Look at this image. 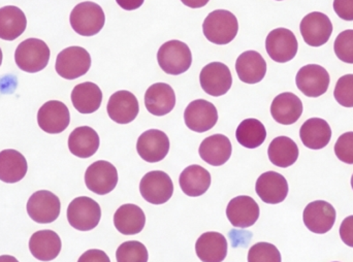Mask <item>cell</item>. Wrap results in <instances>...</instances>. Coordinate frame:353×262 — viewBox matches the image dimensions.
<instances>
[{"instance_id": "46", "label": "cell", "mask_w": 353, "mask_h": 262, "mask_svg": "<svg viewBox=\"0 0 353 262\" xmlns=\"http://www.w3.org/2000/svg\"><path fill=\"white\" fill-rule=\"evenodd\" d=\"M0 262H19L18 259H14V256L10 255H2L0 256Z\"/></svg>"}, {"instance_id": "11", "label": "cell", "mask_w": 353, "mask_h": 262, "mask_svg": "<svg viewBox=\"0 0 353 262\" xmlns=\"http://www.w3.org/2000/svg\"><path fill=\"white\" fill-rule=\"evenodd\" d=\"M199 83L207 94L214 97H222L232 88V72L225 64L212 62L201 70Z\"/></svg>"}, {"instance_id": "19", "label": "cell", "mask_w": 353, "mask_h": 262, "mask_svg": "<svg viewBox=\"0 0 353 262\" xmlns=\"http://www.w3.org/2000/svg\"><path fill=\"white\" fill-rule=\"evenodd\" d=\"M108 115L118 124H128L138 117L139 101L134 93L120 90L114 93L107 105Z\"/></svg>"}, {"instance_id": "1", "label": "cell", "mask_w": 353, "mask_h": 262, "mask_svg": "<svg viewBox=\"0 0 353 262\" xmlns=\"http://www.w3.org/2000/svg\"><path fill=\"white\" fill-rule=\"evenodd\" d=\"M203 31L205 39L211 43L228 45L238 34V19L230 10H214L203 21Z\"/></svg>"}, {"instance_id": "26", "label": "cell", "mask_w": 353, "mask_h": 262, "mask_svg": "<svg viewBox=\"0 0 353 262\" xmlns=\"http://www.w3.org/2000/svg\"><path fill=\"white\" fill-rule=\"evenodd\" d=\"M228 241L219 232H205L197 239L195 252L203 262H222L228 255Z\"/></svg>"}, {"instance_id": "34", "label": "cell", "mask_w": 353, "mask_h": 262, "mask_svg": "<svg viewBox=\"0 0 353 262\" xmlns=\"http://www.w3.org/2000/svg\"><path fill=\"white\" fill-rule=\"evenodd\" d=\"M299 147L288 137H278L270 143L268 149L270 161L278 168H286L296 163L299 158Z\"/></svg>"}, {"instance_id": "47", "label": "cell", "mask_w": 353, "mask_h": 262, "mask_svg": "<svg viewBox=\"0 0 353 262\" xmlns=\"http://www.w3.org/2000/svg\"><path fill=\"white\" fill-rule=\"evenodd\" d=\"M2 57H3V56H2L1 49H0V66H1L2 63Z\"/></svg>"}, {"instance_id": "22", "label": "cell", "mask_w": 353, "mask_h": 262, "mask_svg": "<svg viewBox=\"0 0 353 262\" xmlns=\"http://www.w3.org/2000/svg\"><path fill=\"white\" fill-rule=\"evenodd\" d=\"M61 248V239L53 230H39L34 232L29 240L31 254L41 261H51L57 259Z\"/></svg>"}, {"instance_id": "3", "label": "cell", "mask_w": 353, "mask_h": 262, "mask_svg": "<svg viewBox=\"0 0 353 262\" xmlns=\"http://www.w3.org/2000/svg\"><path fill=\"white\" fill-rule=\"evenodd\" d=\"M50 55L49 47L45 41L39 39H28L17 48L14 60L21 70L35 74L47 68Z\"/></svg>"}, {"instance_id": "38", "label": "cell", "mask_w": 353, "mask_h": 262, "mask_svg": "<svg viewBox=\"0 0 353 262\" xmlns=\"http://www.w3.org/2000/svg\"><path fill=\"white\" fill-rule=\"evenodd\" d=\"M336 56L345 63L353 64V30L343 31L334 43Z\"/></svg>"}, {"instance_id": "13", "label": "cell", "mask_w": 353, "mask_h": 262, "mask_svg": "<svg viewBox=\"0 0 353 262\" xmlns=\"http://www.w3.org/2000/svg\"><path fill=\"white\" fill-rule=\"evenodd\" d=\"M300 30L307 45L311 47H321L329 41L333 33V24L327 14L313 12L303 19Z\"/></svg>"}, {"instance_id": "20", "label": "cell", "mask_w": 353, "mask_h": 262, "mask_svg": "<svg viewBox=\"0 0 353 262\" xmlns=\"http://www.w3.org/2000/svg\"><path fill=\"white\" fill-rule=\"evenodd\" d=\"M255 191L263 203L277 205L288 197V183L279 172H263L257 179Z\"/></svg>"}, {"instance_id": "31", "label": "cell", "mask_w": 353, "mask_h": 262, "mask_svg": "<svg viewBox=\"0 0 353 262\" xmlns=\"http://www.w3.org/2000/svg\"><path fill=\"white\" fill-rule=\"evenodd\" d=\"M27 170L26 158L20 152L12 149L0 152V181L14 184L26 176Z\"/></svg>"}, {"instance_id": "49", "label": "cell", "mask_w": 353, "mask_h": 262, "mask_svg": "<svg viewBox=\"0 0 353 262\" xmlns=\"http://www.w3.org/2000/svg\"><path fill=\"white\" fill-rule=\"evenodd\" d=\"M278 1H281V0H278Z\"/></svg>"}, {"instance_id": "9", "label": "cell", "mask_w": 353, "mask_h": 262, "mask_svg": "<svg viewBox=\"0 0 353 262\" xmlns=\"http://www.w3.org/2000/svg\"><path fill=\"white\" fill-rule=\"evenodd\" d=\"M117 183V168L105 160L95 161L85 172V184L95 194H109L116 188Z\"/></svg>"}, {"instance_id": "29", "label": "cell", "mask_w": 353, "mask_h": 262, "mask_svg": "<svg viewBox=\"0 0 353 262\" xmlns=\"http://www.w3.org/2000/svg\"><path fill=\"white\" fill-rule=\"evenodd\" d=\"M300 137L305 147L311 150H321L327 147L331 141L332 130L325 120L311 118L301 128Z\"/></svg>"}, {"instance_id": "44", "label": "cell", "mask_w": 353, "mask_h": 262, "mask_svg": "<svg viewBox=\"0 0 353 262\" xmlns=\"http://www.w3.org/2000/svg\"><path fill=\"white\" fill-rule=\"evenodd\" d=\"M116 1H117L118 6L123 10H134L141 8L145 0H116Z\"/></svg>"}, {"instance_id": "12", "label": "cell", "mask_w": 353, "mask_h": 262, "mask_svg": "<svg viewBox=\"0 0 353 262\" xmlns=\"http://www.w3.org/2000/svg\"><path fill=\"white\" fill-rule=\"evenodd\" d=\"M299 90L308 97H319L329 89L331 79L325 68L317 64L303 66L296 78Z\"/></svg>"}, {"instance_id": "33", "label": "cell", "mask_w": 353, "mask_h": 262, "mask_svg": "<svg viewBox=\"0 0 353 262\" xmlns=\"http://www.w3.org/2000/svg\"><path fill=\"white\" fill-rule=\"evenodd\" d=\"M26 26V16L21 8L14 6L0 8V39L14 41L23 34Z\"/></svg>"}, {"instance_id": "45", "label": "cell", "mask_w": 353, "mask_h": 262, "mask_svg": "<svg viewBox=\"0 0 353 262\" xmlns=\"http://www.w3.org/2000/svg\"><path fill=\"white\" fill-rule=\"evenodd\" d=\"M183 4L191 8H201L207 6L210 0H181Z\"/></svg>"}, {"instance_id": "25", "label": "cell", "mask_w": 353, "mask_h": 262, "mask_svg": "<svg viewBox=\"0 0 353 262\" xmlns=\"http://www.w3.org/2000/svg\"><path fill=\"white\" fill-rule=\"evenodd\" d=\"M236 70L242 82L257 84L267 74V62L259 52L246 51L236 59Z\"/></svg>"}, {"instance_id": "23", "label": "cell", "mask_w": 353, "mask_h": 262, "mask_svg": "<svg viewBox=\"0 0 353 262\" xmlns=\"http://www.w3.org/2000/svg\"><path fill=\"white\" fill-rule=\"evenodd\" d=\"M303 114V103L296 94L284 92L274 99L271 105V115L277 123L292 125L296 123Z\"/></svg>"}, {"instance_id": "30", "label": "cell", "mask_w": 353, "mask_h": 262, "mask_svg": "<svg viewBox=\"0 0 353 262\" xmlns=\"http://www.w3.org/2000/svg\"><path fill=\"white\" fill-rule=\"evenodd\" d=\"M99 134L89 126L76 128L68 137L70 153L79 158H89L97 153L99 148Z\"/></svg>"}, {"instance_id": "32", "label": "cell", "mask_w": 353, "mask_h": 262, "mask_svg": "<svg viewBox=\"0 0 353 262\" xmlns=\"http://www.w3.org/2000/svg\"><path fill=\"white\" fill-rule=\"evenodd\" d=\"M72 103L79 113H94L103 103V92L94 83H82L77 85L72 90Z\"/></svg>"}, {"instance_id": "28", "label": "cell", "mask_w": 353, "mask_h": 262, "mask_svg": "<svg viewBox=\"0 0 353 262\" xmlns=\"http://www.w3.org/2000/svg\"><path fill=\"white\" fill-rule=\"evenodd\" d=\"M179 183L185 194L191 197L201 196L209 190L211 174L203 166L193 164L181 172Z\"/></svg>"}, {"instance_id": "5", "label": "cell", "mask_w": 353, "mask_h": 262, "mask_svg": "<svg viewBox=\"0 0 353 262\" xmlns=\"http://www.w3.org/2000/svg\"><path fill=\"white\" fill-rule=\"evenodd\" d=\"M90 68V54L77 46L62 50L56 59V72L65 80H76L86 74Z\"/></svg>"}, {"instance_id": "27", "label": "cell", "mask_w": 353, "mask_h": 262, "mask_svg": "<svg viewBox=\"0 0 353 262\" xmlns=\"http://www.w3.org/2000/svg\"><path fill=\"white\" fill-rule=\"evenodd\" d=\"M146 224L144 211L138 205L126 203L121 205L114 215V225L120 234L134 236L140 234Z\"/></svg>"}, {"instance_id": "37", "label": "cell", "mask_w": 353, "mask_h": 262, "mask_svg": "<svg viewBox=\"0 0 353 262\" xmlns=\"http://www.w3.org/2000/svg\"><path fill=\"white\" fill-rule=\"evenodd\" d=\"M281 254L277 247L270 243L253 245L248 252V262H281Z\"/></svg>"}, {"instance_id": "10", "label": "cell", "mask_w": 353, "mask_h": 262, "mask_svg": "<svg viewBox=\"0 0 353 262\" xmlns=\"http://www.w3.org/2000/svg\"><path fill=\"white\" fill-rule=\"evenodd\" d=\"M298 39L290 29H274L265 39L267 53L278 63H285L294 59L298 53Z\"/></svg>"}, {"instance_id": "42", "label": "cell", "mask_w": 353, "mask_h": 262, "mask_svg": "<svg viewBox=\"0 0 353 262\" xmlns=\"http://www.w3.org/2000/svg\"><path fill=\"white\" fill-rule=\"evenodd\" d=\"M340 236L344 244L353 248V216L346 218L340 226Z\"/></svg>"}, {"instance_id": "17", "label": "cell", "mask_w": 353, "mask_h": 262, "mask_svg": "<svg viewBox=\"0 0 353 262\" xmlns=\"http://www.w3.org/2000/svg\"><path fill=\"white\" fill-rule=\"evenodd\" d=\"M37 123L41 130L50 134L63 132L70 123V110L61 101H48L39 110Z\"/></svg>"}, {"instance_id": "48", "label": "cell", "mask_w": 353, "mask_h": 262, "mask_svg": "<svg viewBox=\"0 0 353 262\" xmlns=\"http://www.w3.org/2000/svg\"><path fill=\"white\" fill-rule=\"evenodd\" d=\"M352 189H353V174H352Z\"/></svg>"}, {"instance_id": "8", "label": "cell", "mask_w": 353, "mask_h": 262, "mask_svg": "<svg viewBox=\"0 0 353 262\" xmlns=\"http://www.w3.org/2000/svg\"><path fill=\"white\" fill-rule=\"evenodd\" d=\"M27 213L37 223L48 224L57 220L61 211V203L57 195L51 191H37L27 203Z\"/></svg>"}, {"instance_id": "35", "label": "cell", "mask_w": 353, "mask_h": 262, "mask_svg": "<svg viewBox=\"0 0 353 262\" xmlns=\"http://www.w3.org/2000/svg\"><path fill=\"white\" fill-rule=\"evenodd\" d=\"M236 137L238 143L243 147L255 149L265 143L267 130L259 120L250 118L240 123L236 128Z\"/></svg>"}, {"instance_id": "21", "label": "cell", "mask_w": 353, "mask_h": 262, "mask_svg": "<svg viewBox=\"0 0 353 262\" xmlns=\"http://www.w3.org/2000/svg\"><path fill=\"white\" fill-rule=\"evenodd\" d=\"M147 111L154 116H165L171 113L176 105V94L169 84L157 83L149 87L145 94Z\"/></svg>"}, {"instance_id": "18", "label": "cell", "mask_w": 353, "mask_h": 262, "mask_svg": "<svg viewBox=\"0 0 353 262\" xmlns=\"http://www.w3.org/2000/svg\"><path fill=\"white\" fill-rule=\"evenodd\" d=\"M259 205L252 197L247 195L234 197L226 208V217L232 226L247 228L254 225L259 220Z\"/></svg>"}, {"instance_id": "40", "label": "cell", "mask_w": 353, "mask_h": 262, "mask_svg": "<svg viewBox=\"0 0 353 262\" xmlns=\"http://www.w3.org/2000/svg\"><path fill=\"white\" fill-rule=\"evenodd\" d=\"M335 154L340 161L353 164V132L343 133L335 143Z\"/></svg>"}, {"instance_id": "43", "label": "cell", "mask_w": 353, "mask_h": 262, "mask_svg": "<svg viewBox=\"0 0 353 262\" xmlns=\"http://www.w3.org/2000/svg\"><path fill=\"white\" fill-rule=\"evenodd\" d=\"M78 262H111L109 256L99 249H91L86 251L84 254L81 255Z\"/></svg>"}, {"instance_id": "39", "label": "cell", "mask_w": 353, "mask_h": 262, "mask_svg": "<svg viewBox=\"0 0 353 262\" xmlns=\"http://www.w3.org/2000/svg\"><path fill=\"white\" fill-rule=\"evenodd\" d=\"M334 97L342 107L353 108V74H345L338 80Z\"/></svg>"}, {"instance_id": "6", "label": "cell", "mask_w": 353, "mask_h": 262, "mask_svg": "<svg viewBox=\"0 0 353 262\" xmlns=\"http://www.w3.org/2000/svg\"><path fill=\"white\" fill-rule=\"evenodd\" d=\"M101 218V207L90 197H77L68 205V220L74 230L80 232L94 230L99 225Z\"/></svg>"}, {"instance_id": "4", "label": "cell", "mask_w": 353, "mask_h": 262, "mask_svg": "<svg viewBox=\"0 0 353 262\" xmlns=\"http://www.w3.org/2000/svg\"><path fill=\"white\" fill-rule=\"evenodd\" d=\"M157 60L165 74L178 76L190 68L192 54L186 43L174 39L161 46L157 53Z\"/></svg>"}, {"instance_id": "15", "label": "cell", "mask_w": 353, "mask_h": 262, "mask_svg": "<svg viewBox=\"0 0 353 262\" xmlns=\"http://www.w3.org/2000/svg\"><path fill=\"white\" fill-rule=\"evenodd\" d=\"M336 216L335 208L331 203L325 201H315L305 208L303 220L310 232L325 234L333 228Z\"/></svg>"}, {"instance_id": "14", "label": "cell", "mask_w": 353, "mask_h": 262, "mask_svg": "<svg viewBox=\"0 0 353 262\" xmlns=\"http://www.w3.org/2000/svg\"><path fill=\"white\" fill-rule=\"evenodd\" d=\"M185 124L195 132H205L216 125L218 112L215 105L205 99L191 101L184 113Z\"/></svg>"}, {"instance_id": "2", "label": "cell", "mask_w": 353, "mask_h": 262, "mask_svg": "<svg viewBox=\"0 0 353 262\" xmlns=\"http://www.w3.org/2000/svg\"><path fill=\"white\" fill-rule=\"evenodd\" d=\"M70 25L78 34L93 37L105 26V16L101 6L92 1L81 2L70 12Z\"/></svg>"}, {"instance_id": "24", "label": "cell", "mask_w": 353, "mask_h": 262, "mask_svg": "<svg viewBox=\"0 0 353 262\" xmlns=\"http://www.w3.org/2000/svg\"><path fill=\"white\" fill-rule=\"evenodd\" d=\"M232 147L230 139L223 134H214L201 141L199 153L201 159L210 165L225 164L232 156Z\"/></svg>"}, {"instance_id": "16", "label": "cell", "mask_w": 353, "mask_h": 262, "mask_svg": "<svg viewBox=\"0 0 353 262\" xmlns=\"http://www.w3.org/2000/svg\"><path fill=\"white\" fill-rule=\"evenodd\" d=\"M137 151L142 159L149 163H157L167 157L170 151L169 137L163 131H145L139 137Z\"/></svg>"}, {"instance_id": "7", "label": "cell", "mask_w": 353, "mask_h": 262, "mask_svg": "<svg viewBox=\"0 0 353 262\" xmlns=\"http://www.w3.org/2000/svg\"><path fill=\"white\" fill-rule=\"evenodd\" d=\"M140 192L148 203L163 205L173 196V181L167 172L161 170L147 172L141 180Z\"/></svg>"}, {"instance_id": "41", "label": "cell", "mask_w": 353, "mask_h": 262, "mask_svg": "<svg viewBox=\"0 0 353 262\" xmlns=\"http://www.w3.org/2000/svg\"><path fill=\"white\" fill-rule=\"evenodd\" d=\"M334 10L342 20L353 21V0H334Z\"/></svg>"}, {"instance_id": "36", "label": "cell", "mask_w": 353, "mask_h": 262, "mask_svg": "<svg viewBox=\"0 0 353 262\" xmlns=\"http://www.w3.org/2000/svg\"><path fill=\"white\" fill-rule=\"evenodd\" d=\"M148 250L138 241L123 243L116 251L117 262H148Z\"/></svg>"}]
</instances>
